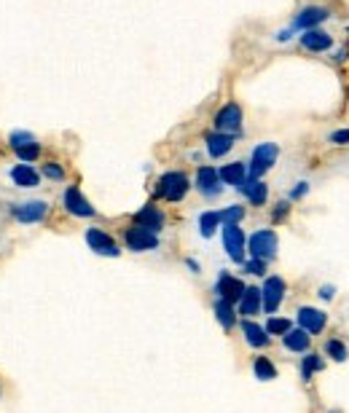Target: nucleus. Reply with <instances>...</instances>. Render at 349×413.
<instances>
[{
	"mask_svg": "<svg viewBox=\"0 0 349 413\" xmlns=\"http://www.w3.org/2000/svg\"><path fill=\"white\" fill-rule=\"evenodd\" d=\"M191 191V180L185 172H164L159 180H156V196L164 199V202H183L185 193Z\"/></svg>",
	"mask_w": 349,
	"mask_h": 413,
	"instance_id": "f257e3e1",
	"label": "nucleus"
},
{
	"mask_svg": "<svg viewBox=\"0 0 349 413\" xmlns=\"http://www.w3.org/2000/svg\"><path fill=\"white\" fill-rule=\"evenodd\" d=\"M277 159H280V145L277 143L255 145L253 153H250V161H247V177L261 180L269 169L277 164Z\"/></svg>",
	"mask_w": 349,
	"mask_h": 413,
	"instance_id": "f03ea898",
	"label": "nucleus"
},
{
	"mask_svg": "<svg viewBox=\"0 0 349 413\" xmlns=\"http://www.w3.org/2000/svg\"><path fill=\"white\" fill-rule=\"evenodd\" d=\"M277 249H280V239H277V234L271 231V228H258L250 239H247V252H250V258H258V261H274L277 258Z\"/></svg>",
	"mask_w": 349,
	"mask_h": 413,
	"instance_id": "7ed1b4c3",
	"label": "nucleus"
},
{
	"mask_svg": "<svg viewBox=\"0 0 349 413\" xmlns=\"http://www.w3.org/2000/svg\"><path fill=\"white\" fill-rule=\"evenodd\" d=\"M124 245L132 252H153V249H159V234L132 223L124 231Z\"/></svg>",
	"mask_w": 349,
	"mask_h": 413,
	"instance_id": "20e7f679",
	"label": "nucleus"
},
{
	"mask_svg": "<svg viewBox=\"0 0 349 413\" xmlns=\"http://www.w3.org/2000/svg\"><path fill=\"white\" fill-rule=\"evenodd\" d=\"M285 292H288V285L282 276H266V282L261 288V309L266 314H277V309L285 301Z\"/></svg>",
	"mask_w": 349,
	"mask_h": 413,
	"instance_id": "39448f33",
	"label": "nucleus"
},
{
	"mask_svg": "<svg viewBox=\"0 0 349 413\" xmlns=\"http://www.w3.org/2000/svg\"><path fill=\"white\" fill-rule=\"evenodd\" d=\"M221 228H223V249H226V255L234 263H245V252H247L245 231L239 226H234V223L221 226Z\"/></svg>",
	"mask_w": 349,
	"mask_h": 413,
	"instance_id": "423d86ee",
	"label": "nucleus"
},
{
	"mask_svg": "<svg viewBox=\"0 0 349 413\" xmlns=\"http://www.w3.org/2000/svg\"><path fill=\"white\" fill-rule=\"evenodd\" d=\"M325 19H330V8L328 6H307L296 14V19L290 24V33H304V30H314L320 27Z\"/></svg>",
	"mask_w": 349,
	"mask_h": 413,
	"instance_id": "0eeeda50",
	"label": "nucleus"
},
{
	"mask_svg": "<svg viewBox=\"0 0 349 413\" xmlns=\"http://www.w3.org/2000/svg\"><path fill=\"white\" fill-rule=\"evenodd\" d=\"M212 124H215V132H226V134L239 137V132H242V107L237 103H226L215 113Z\"/></svg>",
	"mask_w": 349,
	"mask_h": 413,
	"instance_id": "6e6552de",
	"label": "nucleus"
},
{
	"mask_svg": "<svg viewBox=\"0 0 349 413\" xmlns=\"http://www.w3.org/2000/svg\"><path fill=\"white\" fill-rule=\"evenodd\" d=\"M11 218L22 223V226H33V223H43L46 215H49V204L46 202H22V204H14L11 209Z\"/></svg>",
	"mask_w": 349,
	"mask_h": 413,
	"instance_id": "1a4fd4ad",
	"label": "nucleus"
},
{
	"mask_svg": "<svg viewBox=\"0 0 349 413\" xmlns=\"http://www.w3.org/2000/svg\"><path fill=\"white\" fill-rule=\"evenodd\" d=\"M194 186H196V191H199L205 199H218V196L223 193V188H226L223 183H221L215 166H199V169H196V180H194Z\"/></svg>",
	"mask_w": 349,
	"mask_h": 413,
	"instance_id": "9d476101",
	"label": "nucleus"
},
{
	"mask_svg": "<svg viewBox=\"0 0 349 413\" xmlns=\"http://www.w3.org/2000/svg\"><path fill=\"white\" fill-rule=\"evenodd\" d=\"M245 282L242 279H237L234 274H228V271H221L218 274V282H215V298H223L228 304H239V298H242V292H245Z\"/></svg>",
	"mask_w": 349,
	"mask_h": 413,
	"instance_id": "9b49d317",
	"label": "nucleus"
},
{
	"mask_svg": "<svg viewBox=\"0 0 349 413\" xmlns=\"http://www.w3.org/2000/svg\"><path fill=\"white\" fill-rule=\"evenodd\" d=\"M86 245L94 249L97 255H105V258H119L121 255V247L116 245V239L103 231V228H89L86 231Z\"/></svg>",
	"mask_w": 349,
	"mask_h": 413,
	"instance_id": "f8f14e48",
	"label": "nucleus"
},
{
	"mask_svg": "<svg viewBox=\"0 0 349 413\" xmlns=\"http://www.w3.org/2000/svg\"><path fill=\"white\" fill-rule=\"evenodd\" d=\"M62 204L65 209L73 215V218H94V206L89 204V199L81 193V188L70 186L62 196Z\"/></svg>",
	"mask_w": 349,
	"mask_h": 413,
	"instance_id": "ddd939ff",
	"label": "nucleus"
},
{
	"mask_svg": "<svg viewBox=\"0 0 349 413\" xmlns=\"http://www.w3.org/2000/svg\"><path fill=\"white\" fill-rule=\"evenodd\" d=\"M296 319H298V328H301V331H307L309 335H317V333H323V331H325V325H328V317H325V311L312 309V306H301V309L296 311Z\"/></svg>",
	"mask_w": 349,
	"mask_h": 413,
	"instance_id": "4468645a",
	"label": "nucleus"
},
{
	"mask_svg": "<svg viewBox=\"0 0 349 413\" xmlns=\"http://www.w3.org/2000/svg\"><path fill=\"white\" fill-rule=\"evenodd\" d=\"M135 226H143L148 231H153V234H162L167 226V218L156 204H145L140 212H135Z\"/></svg>",
	"mask_w": 349,
	"mask_h": 413,
	"instance_id": "2eb2a0df",
	"label": "nucleus"
},
{
	"mask_svg": "<svg viewBox=\"0 0 349 413\" xmlns=\"http://www.w3.org/2000/svg\"><path fill=\"white\" fill-rule=\"evenodd\" d=\"M301 46H304L307 51H312V54H323V51L333 49V35L325 33V30H320V27L304 30V33H301Z\"/></svg>",
	"mask_w": 349,
	"mask_h": 413,
	"instance_id": "dca6fc26",
	"label": "nucleus"
},
{
	"mask_svg": "<svg viewBox=\"0 0 349 413\" xmlns=\"http://www.w3.org/2000/svg\"><path fill=\"white\" fill-rule=\"evenodd\" d=\"M207 153L212 159H223L228 150L237 145V134H226V132H210L205 137Z\"/></svg>",
	"mask_w": 349,
	"mask_h": 413,
	"instance_id": "f3484780",
	"label": "nucleus"
},
{
	"mask_svg": "<svg viewBox=\"0 0 349 413\" xmlns=\"http://www.w3.org/2000/svg\"><path fill=\"white\" fill-rule=\"evenodd\" d=\"M239 193H245V199L250 202L253 206H264L269 199V186L264 180H255V177H247L242 186L237 188Z\"/></svg>",
	"mask_w": 349,
	"mask_h": 413,
	"instance_id": "a211bd4d",
	"label": "nucleus"
},
{
	"mask_svg": "<svg viewBox=\"0 0 349 413\" xmlns=\"http://www.w3.org/2000/svg\"><path fill=\"white\" fill-rule=\"evenodd\" d=\"M11 180L19 188H38L41 186V172L33 164H17L11 166Z\"/></svg>",
	"mask_w": 349,
	"mask_h": 413,
	"instance_id": "6ab92c4d",
	"label": "nucleus"
},
{
	"mask_svg": "<svg viewBox=\"0 0 349 413\" xmlns=\"http://www.w3.org/2000/svg\"><path fill=\"white\" fill-rule=\"evenodd\" d=\"M218 177L223 186L239 188L247 180V164L245 161H231V164H223L218 169Z\"/></svg>",
	"mask_w": 349,
	"mask_h": 413,
	"instance_id": "aec40b11",
	"label": "nucleus"
},
{
	"mask_svg": "<svg viewBox=\"0 0 349 413\" xmlns=\"http://www.w3.org/2000/svg\"><path fill=\"white\" fill-rule=\"evenodd\" d=\"M309 344H312V335L307 331H301V328H290L282 335V346L288 351H293V354H307Z\"/></svg>",
	"mask_w": 349,
	"mask_h": 413,
	"instance_id": "412c9836",
	"label": "nucleus"
},
{
	"mask_svg": "<svg viewBox=\"0 0 349 413\" xmlns=\"http://www.w3.org/2000/svg\"><path fill=\"white\" fill-rule=\"evenodd\" d=\"M237 309L245 319H253L255 314H261V288H245Z\"/></svg>",
	"mask_w": 349,
	"mask_h": 413,
	"instance_id": "4be33fe9",
	"label": "nucleus"
},
{
	"mask_svg": "<svg viewBox=\"0 0 349 413\" xmlns=\"http://www.w3.org/2000/svg\"><path fill=\"white\" fill-rule=\"evenodd\" d=\"M242 333H245L247 346H253V349H264V346L271 344V335H269L258 322H253V319H245V322H242Z\"/></svg>",
	"mask_w": 349,
	"mask_h": 413,
	"instance_id": "5701e85b",
	"label": "nucleus"
},
{
	"mask_svg": "<svg viewBox=\"0 0 349 413\" xmlns=\"http://www.w3.org/2000/svg\"><path fill=\"white\" fill-rule=\"evenodd\" d=\"M215 317H218V322H221V328L223 331H234V325H237V311H234V304H228L223 298H215Z\"/></svg>",
	"mask_w": 349,
	"mask_h": 413,
	"instance_id": "b1692460",
	"label": "nucleus"
},
{
	"mask_svg": "<svg viewBox=\"0 0 349 413\" xmlns=\"http://www.w3.org/2000/svg\"><path fill=\"white\" fill-rule=\"evenodd\" d=\"M253 376L258 378V381H271V378H277V365L269 360V357H255L253 360Z\"/></svg>",
	"mask_w": 349,
	"mask_h": 413,
	"instance_id": "393cba45",
	"label": "nucleus"
},
{
	"mask_svg": "<svg viewBox=\"0 0 349 413\" xmlns=\"http://www.w3.org/2000/svg\"><path fill=\"white\" fill-rule=\"evenodd\" d=\"M218 228H221V215H218L215 209H207V212L199 215V234H202L205 239H210Z\"/></svg>",
	"mask_w": 349,
	"mask_h": 413,
	"instance_id": "a878e982",
	"label": "nucleus"
},
{
	"mask_svg": "<svg viewBox=\"0 0 349 413\" xmlns=\"http://www.w3.org/2000/svg\"><path fill=\"white\" fill-rule=\"evenodd\" d=\"M323 368H325V362H323V357H320V354H307V357L301 360V378L309 384V381H312V376H314V373H320Z\"/></svg>",
	"mask_w": 349,
	"mask_h": 413,
	"instance_id": "bb28decb",
	"label": "nucleus"
},
{
	"mask_svg": "<svg viewBox=\"0 0 349 413\" xmlns=\"http://www.w3.org/2000/svg\"><path fill=\"white\" fill-rule=\"evenodd\" d=\"M325 354H328L330 360H336V362H344L349 357L347 344H344L341 338H328V341H325Z\"/></svg>",
	"mask_w": 349,
	"mask_h": 413,
	"instance_id": "cd10ccee",
	"label": "nucleus"
},
{
	"mask_svg": "<svg viewBox=\"0 0 349 413\" xmlns=\"http://www.w3.org/2000/svg\"><path fill=\"white\" fill-rule=\"evenodd\" d=\"M218 215H221V226H228V223L239 226V223H242V218H245V206L231 204V206H226V209H221Z\"/></svg>",
	"mask_w": 349,
	"mask_h": 413,
	"instance_id": "c85d7f7f",
	"label": "nucleus"
},
{
	"mask_svg": "<svg viewBox=\"0 0 349 413\" xmlns=\"http://www.w3.org/2000/svg\"><path fill=\"white\" fill-rule=\"evenodd\" d=\"M14 153H17V159H19L22 164H33V161H38V156H41V143L35 140V143H30V145H22Z\"/></svg>",
	"mask_w": 349,
	"mask_h": 413,
	"instance_id": "c756f323",
	"label": "nucleus"
},
{
	"mask_svg": "<svg viewBox=\"0 0 349 413\" xmlns=\"http://www.w3.org/2000/svg\"><path fill=\"white\" fill-rule=\"evenodd\" d=\"M290 328H293V322H290V319H285V317H274V314H271L264 331H266L269 335H285Z\"/></svg>",
	"mask_w": 349,
	"mask_h": 413,
	"instance_id": "7c9ffc66",
	"label": "nucleus"
},
{
	"mask_svg": "<svg viewBox=\"0 0 349 413\" xmlns=\"http://www.w3.org/2000/svg\"><path fill=\"white\" fill-rule=\"evenodd\" d=\"M30 143H35V137H33L30 132H11V134H8V145H11V150H17V148L30 145Z\"/></svg>",
	"mask_w": 349,
	"mask_h": 413,
	"instance_id": "2f4dec72",
	"label": "nucleus"
},
{
	"mask_svg": "<svg viewBox=\"0 0 349 413\" xmlns=\"http://www.w3.org/2000/svg\"><path fill=\"white\" fill-rule=\"evenodd\" d=\"M43 177H49V180H65V169H62V164H57V161H49V164H43Z\"/></svg>",
	"mask_w": 349,
	"mask_h": 413,
	"instance_id": "473e14b6",
	"label": "nucleus"
},
{
	"mask_svg": "<svg viewBox=\"0 0 349 413\" xmlns=\"http://www.w3.org/2000/svg\"><path fill=\"white\" fill-rule=\"evenodd\" d=\"M242 269H245L247 274L264 276V274H266V263H264V261H258V258H250V261H245V263H242Z\"/></svg>",
	"mask_w": 349,
	"mask_h": 413,
	"instance_id": "72a5a7b5",
	"label": "nucleus"
},
{
	"mask_svg": "<svg viewBox=\"0 0 349 413\" xmlns=\"http://www.w3.org/2000/svg\"><path fill=\"white\" fill-rule=\"evenodd\" d=\"M288 215H290V202H280V204L271 209V220L274 223H282Z\"/></svg>",
	"mask_w": 349,
	"mask_h": 413,
	"instance_id": "f704fd0d",
	"label": "nucleus"
},
{
	"mask_svg": "<svg viewBox=\"0 0 349 413\" xmlns=\"http://www.w3.org/2000/svg\"><path fill=\"white\" fill-rule=\"evenodd\" d=\"M330 145H349V129H336L328 137Z\"/></svg>",
	"mask_w": 349,
	"mask_h": 413,
	"instance_id": "c9c22d12",
	"label": "nucleus"
},
{
	"mask_svg": "<svg viewBox=\"0 0 349 413\" xmlns=\"http://www.w3.org/2000/svg\"><path fill=\"white\" fill-rule=\"evenodd\" d=\"M309 193V183L307 180H301V183H296V188L290 191V202H298V199H304Z\"/></svg>",
	"mask_w": 349,
	"mask_h": 413,
	"instance_id": "e433bc0d",
	"label": "nucleus"
},
{
	"mask_svg": "<svg viewBox=\"0 0 349 413\" xmlns=\"http://www.w3.org/2000/svg\"><path fill=\"white\" fill-rule=\"evenodd\" d=\"M317 295H320V298H323V301H333V295H336V288H333V285H323V288H320V292H317Z\"/></svg>",
	"mask_w": 349,
	"mask_h": 413,
	"instance_id": "4c0bfd02",
	"label": "nucleus"
},
{
	"mask_svg": "<svg viewBox=\"0 0 349 413\" xmlns=\"http://www.w3.org/2000/svg\"><path fill=\"white\" fill-rule=\"evenodd\" d=\"M347 49H336V51H333V60H336V62H344V60H347Z\"/></svg>",
	"mask_w": 349,
	"mask_h": 413,
	"instance_id": "58836bf2",
	"label": "nucleus"
},
{
	"mask_svg": "<svg viewBox=\"0 0 349 413\" xmlns=\"http://www.w3.org/2000/svg\"><path fill=\"white\" fill-rule=\"evenodd\" d=\"M185 266L194 271V274H199V263H196V261H191V258H188V261H185Z\"/></svg>",
	"mask_w": 349,
	"mask_h": 413,
	"instance_id": "ea45409f",
	"label": "nucleus"
},
{
	"mask_svg": "<svg viewBox=\"0 0 349 413\" xmlns=\"http://www.w3.org/2000/svg\"><path fill=\"white\" fill-rule=\"evenodd\" d=\"M330 413H339V411H330Z\"/></svg>",
	"mask_w": 349,
	"mask_h": 413,
	"instance_id": "a19ab883",
	"label": "nucleus"
},
{
	"mask_svg": "<svg viewBox=\"0 0 349 413\" xmlns=\"http://www.w3.org/2000/svg\"><path fill=\"white\" fill-rule=\"evenodd\" d=\"M0 394H3V389H0Z\"/></svg>",
	"mask_w": 349,
	"mask_h": 413,
	"instance_id": "79ce46f5",
	"label": "nucleus"
}]
</instances>
